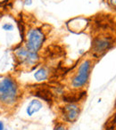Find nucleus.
I'll list each match as a JSON object with an SVG mask.
<instances>
[{
	"label": "nucleus",
	"mask_w": 116,
	"mask_h": 130,
	"mask_svg": "<svg viewBox=\"0 0 116 130\" xmlns=\"http://www.w3.org/2000/svg\"><path fill=\"white\" fill-rule=\"evenodd\" d=\"M19 98V87L11 77H6L0 81V103L6 106L13 105Z\"/></svg>",
	"instance_id": "1"
},
{
	"label": "nucleus",
	"mask_w": 116,
	"mask_h": 130,
	"mask_svg": "<svg viewBox=\"0 0 116 130\" xmlns=\"http://www.w3.org/2000/svg\"><path fill=\"white\" fill-rule=\"evenodd\" d=\"M45 41V35L39 29H31L27 33L26 48L31 52L38 53Z\"/></svg>",
	"instance_id": "2"
},
{
	"label": "nucleus",
	"mask_w": 116,
	"mask_h": 130,
	"mask_svg": "<svg viewBox=\"0 0 116 130\" xmlns=\"http://www.w3.org/2000/svg\"><path fill=\"white\" fill-rule=\"evenodd\" d=\"M90 69L91 61L89 60H86L80 65L78 72L71 81V85L74 88H81L87 84L90 75Z\"/></svg>",
	"instance_id": "3"
},
{
	"label": "nucleus",
	"mask_w": 116,
	"mask_h": 130,
	"mask_svg": "<svg viewBox=\"0 0 116 130\" xmlns=\"http://www.w3.org/2000/svg\"><path fill=\"white\" fill-rule=\"evenodd\" d=\"M16 59L25 65H34L38 61V53L31 52L27 48H20L15 51Z\"/></svg>",
	"instance_id": "4"
},
{
	"label": "nucleus",
	"mask_w": 116,
	"mask_h": 130,
	"mask_svg": "<svg viewBox=\"0 0 116 130\" xmlns=\"http://www.w3.org/2000/svg\"><path fill=\"white\" fill-rule=\"evenodd\" d=\"M62 115L64 117V120L70 123H73L78 119L80 116V107L74 103H69V104L64 106L61 109Z\"/></svg>",
	"instance_id": "5"
},
{
	"label": "nucleus",
	"mask_w": 116,
	"mask_h": 130,
	"mask_svg": "<svg viewBox=\"0 0 116 130\" xmlns=\"http://www.w3.org/2000/svg\"><path fill=\"white\" fill-rule=\"evenodd\" d=\"M111 45V43L107 38H96L95 41L93 42L92 45V52L96 54H101L104 52L108 49V47Z\"/></svg>",
	"instance_id": "6"
},
{
	"label": "nucleus",
	"mask_w": 116,
	"mask_h": 130,
	"mask_svg": "<svg viewBox=\"0 0 116 130\" xmlns=\"http://www.w3.org/2000/svg\"><path fill=\"white\" fill-rule=\"evenodd\" d=\"M33 95L37 96V97L43 99L44 101H46L48 103H52L53 102V95L52 93L50 92V90L46 87H41V88H38L33 92Z\"/></svg>",
	"instance_id": "7"
},
{
	"label": "nucleus",
	"mask_w": 116,
	"mask_h": 130,
	"mask_svg": "<svg viewBox=\"0 0 116 130\" xmlns=\"http://www.w3.org/2000/svg\"><path fill=\"white\" fill-rule=\"evenodd\" d=\"M43 108V104L42 103L39 101V100L34 99L29 103V105L27 106V109H26V112H27L28 116L31 117L33 116L35 113L39 111L41 109Z\"/></svg>",
	"instance_id": "8"
},
{
	"label": "nucleus",
	"mask_w": 116,
	"mask_h": 130,
	"mask_svg": "<svg viewBox=\"0 0 116 130\" xmlns=\"http://www.w3.org/2000/svg\"><path fill=\"white\" fill-rule=\"evenodd\" d=\"M34 78L38 82L45 81L48 78V71L45 68H40L34 73Z\"/></svg>",
	"instance_id": "9"
},
{
	"label": "nucleus",
	"mask_w": 116,
	"mask_h": 130,
	"mask_svg": "<svg viewBox=\"0 0 116 130\" xmlns=\"http://www.w3.org/2000/svg\"><path fill=\"white\" fill-rule=\"evenodd\" d=\"M85 94V92L81 93V94H67L65 95H64V102H67V103H73L75 102H78L80 98L82 97V95Z\"/></svg>",
	"instance_id": "10"
},
{
	"label": "nucleus",
	"mask_w": 116,
	"mask_h": 130,
	"mask_svg": "<svg viewBox=\"0 0 116 130\" xmlns=\"http://www.w3.org/2000/svg\"><path fill=\"white\" fill-rule=\"evenodd\" d=\"M54 130H68L66 125H64V123H57L54 126Z\"/></svg>",
	"instance_id": "11"
},
{
	"label": "nucleus",
	"mask_w": 116,
	"mask_h": 130,
	"mask_svg": "<svg viewBox=\"0 0 116 130\" xmlns=\"http://www.w3.org/2000/svg\"><path fill=\"white\" fill-rule=\"evenodd\" d=\"M3 29L4 30H6V31H12L13 29V25L11 23H5L3 25Z\"/></svg>",
	"instance_id": "12"
},
{
	"label": "nucleus",
	"mask_w": 116,
	"mask_h": 130,
	"mask_svg": "<svg viewBox=\"0 0 116 130\" xmlns=\"http://www.w3.org/2000/svg\"><path fill=\"white\" fill-rule=\"evenodd\" d=\"M0 130H5L4 123H3L2 121H0Z\"/></svg>",
	"instance_id": "13"
},
{
	"label": "nucleus",
	"mask_w": 116,
	"mask_h": 130,
	"mask_svg": "<svg viewBox=\"0 0 116 130\" xmlns=\"http://www.w3.org/2000/svg\"><path fill=\"white\" fill-rule=\"evenodd\" d=\"M25 5H26V6H31V0H25Z\"/></svg>",
	"instance_id": "14"
},
{
	"label": "nucleus",
	"mask_w": 116,
	"mask_h": 130,
	"mask_svg": "<svg viewBox=\"0 0 116 130\" xmlns=\"http://www.w3.org/2000/svg\"><path fill=\"white\" fill-rule=\"evenodd\" d=\"M110 3L113 6H116V0H110Z\"/></svg>",
	"instance_id": "15"
},
{
	"label": "nucleus",
	"mask_w": 116,
	"mask_h": 130,
	"mask_svg": "<svg viewBox=\"0 0 116 130\" xmlns=\"http://www.w3.org/2000/svg\"><path fill=\"white\" fill-rule=\"evenodd\" d=\"M6 1H7V0H0V3H4V2H6Z\"/></svg>",
	"instance_id": "16"
}]
</instances>
